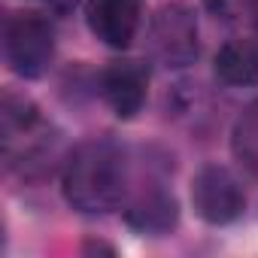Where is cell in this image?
I'll use <instances>...</instances> for the list:
<instances>
[{"label":"cell","instance_id":"6da1fadb","mask_svg":"<svg viewBox=\"0 0 258 258\" xmlns=\"http://www.w3.org/2000/svg\"><path fill=\"white\" fill-rule=\"evenodd\" d=\"M64 198L73 210L97 216L118 210L127 195V158L109 137L82 140L64 161Z\"/></svg>","mask_w":258,"mask_h":258},{"label":"cell","instance_id":"7a4b0ae2","mask_svg":"<svg viewBox=\"0 0 258 258\" xmlns=\"http://www.w3.org/2000/svg\"><path fill=\"white\" fill-rule=\"evenodd\" d=\"M4 52L19 76L37 79L55 58V28L40 13H16L7 22Z\"/></svg>","mask_w":258,"mask_h":258},{"label":"cell","instance_id":"3957f363","mask_svg":"<svg viewBox=\"0 0 258 258\" xmlns=\"http://www.w3.org/2000/svg\"><path fill=\"white\" fill-rule=\"evenodd\" d=\"M149 49L164 67H188L195 64L201 52V37H198V19L195 13L173 0L152 13L149 22Z\"/></svg>","mask_w":258,"mask_h":258},{"label":"cell","instance_id":"277c9868","mask_svg":"<svg viewBox=\"0 0 258 258\" xmlns=\"http://www.w3.org/2000/svg\"><path fill=\"white\" fill-rule=\"evenodd\" d=\"M191 204L195 213L210 225H228L243 216L246 195L237 176L222 164H207L191 179Z\"/></svg>","mask_w":258,"mask_h":258},{"label":"cell","instance_id":"5b68a950","mask_svg":"<svg viewBox=\"0 0 258 258\" xmlns=\"http://www.w3.org/2000/svg\"><path fill=\"white\" fill-rule=\"evenodd\" d=\"M149 73L140 61H112L100 76V94L118 118H134L146 103Z\"/></svg>","mask_w":258,"mask_h":258},{"label":"cell","instance_id":"8992f818","mask_svg":"<svg viewBox=\"0 0 258 258\" xmlns=\"http://www.w3.org/2000/svg\"><path fill=\"white\" fill-rule=\"evenodd\" d=\"M85 19L100 43L127 49L140 28V0H88Z\"/></svg>","mask_w":258,"mask_h":258},{"label":"cell","instance_id":"52a82bcc","mask_svg":"<svg viewBox=\"0 0 258 258\" xmlns=\"http://www.w3.org/2000/svg\"><path fill=\"white\" fill-rule=\"evenodd\" d=\"M176 201L173 195L161 191V188H152V191H143L131 207H127L124 219L131 228L143 231V234H164L176 225Z\"/></svg>","mask_w":258,"mask_h":258},{"label":"cell","instance_id":"ba28073f","mask_svg":"<svg viewBox=\"0 0 258 258\" xmlns=\"http://www.w3.org/2000/svg\"><path fill=\"white\" fill-rule=\"evenodd\" d=\"M216 76L225 85H258V46L249 40H228L216 52Z\"/></svg>","mask_w":258,"mask_h":258},{"label":"cell","instance_id":"9c48e42d","mask_svg":"<svg viewBox=\"0 0 258 258\" xmlns=\"http://www.w3.org/2000/svg\"><path fill=\"white\" fill-rule=\"evenodd\" d=\"M231 149H234V158L258 179V100H252L237 115L231 131Z\"/></svg>","mask_w":258,"mask_h":258},{"label":"cell","instance_id":"30bf717a","mask_svg":"<svg viewBox=\"0 0 258 258\" xmlns=\"http://www.w3.org/2000/svg\"><path fill=\"white\" fill-rule=\"evenodd\" d=\"M0 124H4V143H13L16 137H28L40 124V112L31 100L7 91L4 94V109H0Z\"/></svg>","mask_w":258,"mask_h":258},{"label":"cell","instance_id":"8fae6325","mask_svg":"<svg viewBox=\"0 0 258 258\" xmlns=\"http://www.w3.org/2000/svg\"><path fill=\"white\" fill-rule=\"evenodd\" d=\"M249 16H252V22L258 28V0H249Z\"/></svg>","mask_w":258,"mask_h":258}]
</instances>
